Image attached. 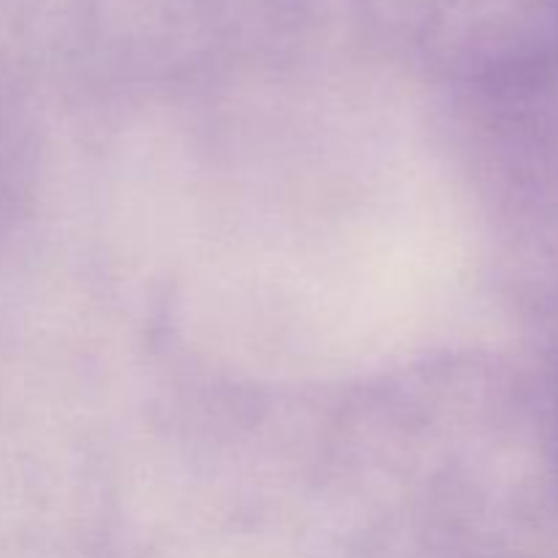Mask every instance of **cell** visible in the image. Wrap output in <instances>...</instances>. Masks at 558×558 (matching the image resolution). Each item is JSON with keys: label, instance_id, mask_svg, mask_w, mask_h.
Listing matches in <instances>:
<instances>
[]
</instances>
